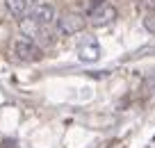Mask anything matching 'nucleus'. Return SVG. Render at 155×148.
Masks as SVG:
<instances>
[{
	"label": "nucleus",
	"mask_w": 155,
	"mask_h": 148,
	"mask_svg": "<svg viewBox=\"0 0 155 148\" xmlns=\"http://www.w3.org/2000/svg\"><path fill=\"white\" fill-rule=\"evenodd\" d=\"M114 18H116V7L112 5V2H103V0H98L96 7H94L91 14H89V23H91L94 28H105V25H110Z\"/></svg>",
	"instance_id": "f03ea898"
},
{
	"label": "nucleus",
	"mask_w": 155,
	"mask_h": 148,
	"mask_svg": "<svg viewBox=\"0 0 155 148\" xmlns=\"http://www.w3.org/2000/svg\"><path fill=\"white\" fill-rule=\"evenodd\" d=\"M141 7H146L148 12H155V0H139Z\"/></svg>",
	"instance_id": "0eeeda50"
},
{
	"label": "nucleus",
	"mask_w": 155,
	"mask_h": 148,
	"mask_svg": "<svg viewBox=\"0 0 155 148\" xmlns=\"http://www.w3.org/2000/svg\"><path fill=\"white\" fill-rule=\"evenodd\" d=\"M34 2H39V0H34Z\"/></svg>",
	"instance_id": "6e6552de"
},
{
	"label": "nucleus",
	"mask_w": 155,
	"mask_h": 148,
	"mask_svg": "<svg viewBox=\"0 0 155 148\" xmlns=\"http://www.w3.org/2000/svg\"><path fill=\"white\" fill-rule=\"evenodd\" d=\"M84 18L80 14H66L57 21V32L64 34V37H71V34H78L84 30Z\"/></svg>",
	"instance_id": "20e7f679"
},
{
	"label": "nucleus",
	"mask_w": 155,
	"mask_h": 148,
	"mask_svg": "<svg viewBox=\"0 0 155 148\" xmlns=\"http://www.w3.org/2000/svg\"><path fill=\"white\" fill-rule=\"evenodd\" d=\"M7 9H9L12 16H16V18H23V16H28L30 7H32V0H5Z\"/></svg>",
	"instance_id": "423d86ee"
},
{
	"label": "nucleus",
	"mask_w": 155,
	"mask_h": 148,
	"mask_svg": "<svg viewBox=\"0 0 155 148\" xmlns=\"http://www.w3.org/2000/svg\"><path fill=\"white\" fill-rule=\"evenodd\" d=\"M101 57V43L96 41L94 37H87L80 46H78V59L84 64H91Z\"/></svg>",
	"instance_id": "39448f33"
},
{
	"label": "nucleus",
	"mask_w": 155,
	"mask_h": 148,
	"mask_svg": "<svg viewBox=\"0 0 155 148\" xmlns=\"http://www.w3.org/2000/svg\"><path fill=\"white\" fill-rule=\"evenodd\" d=\"M12 55L21 62H37L41 59V48L32 41V39H25V37H18L14 43H12Z\"/></svg>",
	"instance_id": "f257e3e1"
},
{
	"label": "nucleus",
	"mask_w": 155,
	"mask_h": 148,
	"mask_svg": "<svg viewBox=\"0 0 155 148\" xmlns=\"http://www.w3.org/2000/svg\"><path fill=\"white\" fill-rule=\"evenodd\" d=\"M28 14H30V18L37 25H41V28H50V25L57 21V12H55V7L50 5V2H37L34 7H30Z\"/></svg>",
	"instance_id": "7ed1b4c3"
}]
</instances>
